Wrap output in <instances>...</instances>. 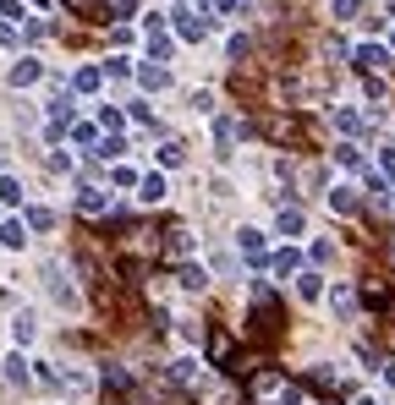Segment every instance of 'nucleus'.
I'll list each match as a JSON object with an SVG mask.
<instances>
[{"instance_id": "17", "label": "nucleus", "mask_w": 395, "mask_h": 405, "mask_svg": "<svg viewBox=\"0 0 395 405\" xmlns=\"http://www.w3.org/2000/svg\"><path fill=\"white\" fill-rule=\"evenodd\" d=\"M280 230H302V208H286V214H280Z\"/></svg>"}, {"instance_id": "16", "label": "nucleus", "mask_w": 395, "mask_h": 405, "mask_svg": "<svg viewBox=\"0 0 395 405\" xmlns=\"http://www.w3.org/2000/svg\"><path fill=\"white\" fill-rule=\"evenodd\" d=\"M28 340H33V318L22 312V318H17V345H28Z\"/></svg>"}, {"instance_id": "1", "label": "nucleus", "mask_w": 395, "mask_h": 405, "mask_svg": "<svg viewBox=\"0 0 395 405\" xmlns=\"http://www.w3.org/2000/svg\"><path fill=\"white\" fill-rule=\"evenodd\" d=\"M280 329H286V307L263 290V285H253V334H258L263 345L280 340Z\"/></svg>"}, {"instance_id": "10", "label": "nucleus", "mask_w": 395, "mask_h": 405, "mask_svg": "<svg viewBox=\"0 0 395 405\" xmlns=\"http://www.w3.org/2000/svg\"><path fill=\"white\" fill-rule=\"evenodd\" d=\"M329 203H335V214H357V197L340 187V192H329Z\"/></svg>"}, {"instance_id": "4", "label": "nucleus", "mask_w": 395, "mask_h": 405, "mask_svg": "<svg viewBox=\"0 0 395 405\" xmlns=\"http://www.w3.org/2000/svg\"><path fill=\"white\" fill-rule=\"evenodd\" d=\"M66 6H71L77 17H88V22H110V6H104V0H66Z\"/></svg>"}, {"instance_id": "12", "label": "nucleus", "mask_w": 395, "mask_h": 405, "mask_svg": "<svg viewBox=\"0 0 395 405\" xmlns=\"http://www.w3.org/2000/svg\"><path fill=\"white\" fill-rule=\"evenodd\" d=\"M247 50H253V38H247V33H236V38H230V61H247Z\"/></svg>"}, {"instance_id": "5", "label": "nucleus", "mask_w": 395, "mask_h": 405, "mask_svg": "<svg viewBox=\"0 0 395 405\" xmlns=\"http://www.w3.org/2000/svg\"><path fill=\"white\" fill-rule=\"evenodd\" d=\"M236 247L247 252V257H253V263H258L263 252H269V247H263V230H242V236H236Z\"/></svg>"}, {"instance_id": "3", "label": "nucleus", "mask_w": 395, "mask_h": 405, "mask_svg": "<svg viewBox=\"0 0 395 405\" xmlns=\"http://www.w3.org/2000/svg\"><path fill=\"white\" fill-rule=\"evenodd\" d=\"M203 345H209V362H214V367H226L230 356H236V345H230L226 329H209V340H203Z\"/></svg>"}, {"instance_id": "14", "label": "nucleus", "mask_w": 395, "mask_h": 405, "mask_svg": "<svg viewBox=\"0 0 395 405\" xmlns=\"http://www.w3.org/2000/svg\"><path fill=\"white\" fill-rule=\"evenodd\" d=\"M28 225H33V230H50V225H55V214H50V208H33Z\"/></svg>"}, {"instance_id": "6", "label": "nucleus", "mask_w": 395, "mask_h": 405, "mask_svg": "<svg viewBox=\"0 0 395 405\" xmlns=\"http://www.w3.org/2000/svg\"><path fill=\"white\" fill-rule=\"evenodd\" d=\"M77 208H83V214H104V192H99V187H83Z\"/></svg>"}, {"instance_id": "7", "label": "nucleus", "mask_w": 395, "mask_h": 405, "mask_svg": "<svg viewBox=\"0 0 395 405\" xmlns=\"http://www.w3.org/2000/svg\"><path fill=\"white\" fill-rule=\"evenodd\" d=\"M187 252H193V236H187V230H176V236H170V247H165V257L176 263V257H187Z\"/></svg>"}, {"instance_id": "15", "label": "nucleus", "mask_w": 395, "mask_h": 405, "mask_svg": "<svg viewBox=\"0 0 395 405\" xmlns=\"http://www.w3.org/2000/svg\"><path fill=\"white\" fill-rule=\"evenodd\" d=\"M0 241H6V247H22V225H17V219H11V225H6V230H0Z\"/></svg>"}, {"instance_id": "8", "label": "nucleus", "mask_w": 395, "mask_h": 405, "mask_svg": "<svg viewBox=\"0 0 395 405\" xmlns=\"http://www.w3.org/2000/svg\"><path fill=\"white\" fill-rule=\"evenodd\" d=\"M39 71H44L39 61H22L17 71H11V83H17V88H28V83H39Z\"/></svg>"}, {"instance_id": "9", "label": "nucleus", "mask_w": 395, "mask_h": 405, "mask_svg": "<svg viewBox=\"0 0 395 405\" xmlns=\"http://www.w3.org/2000/svg\"><path fill=\"white\" fill-rule=\"evenodd\" d=\"M357 66H368V71H379V66H390V55H384L379 44H368V50L357 55Z\"/></svg>"}, {"instance_id": "18", "label": "nucleus", "mask_w": 395, "mask_h": 405, "mask_svg": "<svg viewBox=\"0 0 395 405\" xmlns=\"http://www.w3.org/2000/svg\"><path fill=\"white\" fill-rule=\"evenodd\" d=\"M352 11H357V0H335V17H340V22H346Z\"/></svg>"}, {"instance_id": "11", "label": "nucleus", "mask_w": 395, "mask_h": 405, "mask_svg": "<svg viewBox=\"0 0 395 405\" xmlns=\"http://www.w3.org/2000/svg\"><path fill=\"white\" fill-rule=\"evenodd\" d=\"M6 378H11V383H28V362H22V356H11V362H6Z\"/></svg>"}, {"instance_id": "2", "label": "nucleus", "mask_w": 395, "mask_h": 405, "mask_svg": "<svg viewBox=\"0 0 395 405\" xmlns=\"http://www.w3.org/2000/svg\"><path fill=\"white\" fill-rule=\"evenodd\" d=\"M253 132H263L269 143H286V148H291V143H302V126H296V115H258V121H253Z\"/></svg>"}, {"instance_id": "13", "label": "nucleus", "mask_w": 395, "mask_h": 405, "mask_svg": "<svg viewBox=\"0 0 395 405\" xmlns=\"http://www.w3.org/2000/svg\"><path fill=\"white\" fill-rule=\"evenodd\" d=\"M0 203H22V187H17V181H11V176H6V181H0Z\"/></svg>"}]
</instances>
